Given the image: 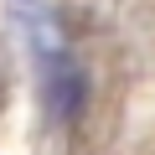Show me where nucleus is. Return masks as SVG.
I'll return each mask as SVG.
<instances>
[{
  "instance_id": "nucleus-1",
  "label": "nucleus",
  "mask_w": 155,
  "mask_h": 155,
  "mask_svg": "<svg viewBox=\"0 0 155 155\" xmlns=\"http://www.w3.org/2000/svg\"><path fill=\"white\" fill-rule=\"evenodd\" d=\"M47 104H52L57 119L78 114V104H83V78H78L72 62H52V72H47Z\"/></svg>"
}]
</instances>
